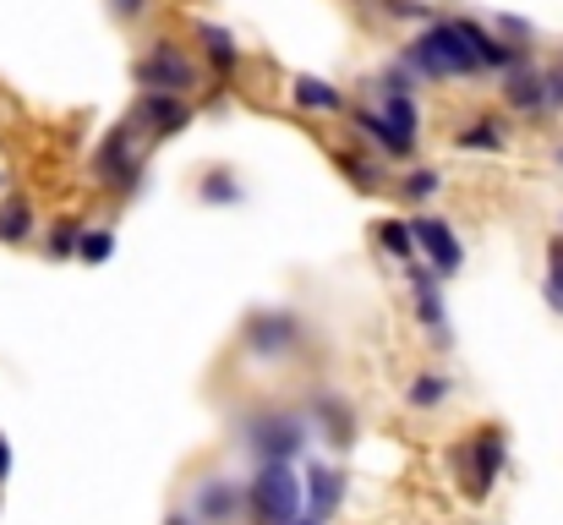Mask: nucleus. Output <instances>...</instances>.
<instances>
[{
  "label": "nucleus",
  "mask_w": 563,
  "mask_h": 525,
  "mask_svg": "<svg viewBox=\"0 0 563 525\" xmlns=\"http://www.w3.org/2000/svg\"><path fill=\"white\" fill-rule=\"evenodd\" d=\"M241 340H246L252 361H285V356H296V346H301V318L285 313V307L252 313L246 329H241Z\"/></svg>",
  "instance_id": "nucleus-8"
},
{
  "label": "nucleus",
  "mask_w": 563,
  "mask_h": 525,
  "mask_svg": "<svg viewBox=\"0 0 563 525\" xmlns=\"http://www.w3.org/2000/svg\"><path fill=\"white\" fill-rule=\"evenodd\" d=\"M542 94H548V110H563V61L542 72Z\"/></svg>",
  "instance_id": "nucleus-32"
},
{
  "label": "nucleus",
  "mask_w": 563,
  "mask_h": 525,
  "mask_svg": "<svg viewBox=\"0 0 563 525\" xmlns=\"http://www.w3.org/2000/svg\"><path fill=\"white\" fill-rule=\"evenodd\" d=\"M377 88H383V94H416V88H421V77H416V72H405V66L394 61V66L377 77Z\"/></svg>",
  "instance_id": "nucleus-29"
},
{
  "label": "nucleus",
  "mask_w": 563,
  "mask_h": 525,
  "mask_svg": "<svg viewBox=\"0 0 563 525\" xmlns=\"http://www.w3.org/2000/svg\"><path fill=\"white\" fill-rule=\"evenodd\" d=\"M104 6H110L115 22H143V17L154 11V0H104Z\"/></svg>",
  "instance_id": "nucleus-31"
},
{
  "label": "nucleus",
  "mask_w": 563,
  "mask_h": 525,
  "mask_svg": "<svg viewBox=\"0 0 563 525\" xmlns=\"http://www.w3.org/2000/svg\"><path fill=\"white\" fill-rule=\"evenodd\" d=\"M0 181H5V175H0Z\"/></svg>",
  "instance_id": "nucleus-36"
},
{
  "label": "nucleus",
  "mask_w": 563,
  "mask_h": 525,
  "mask_svg": "<svg viewBox=\"0 0 563 525\" xmlns=\"http://www.w3.org/2000/svg\"><path fill=\"white\" fill-rule=\"evenodd\" d=\"M334 160H340V171L351 175L362 192H373V186H383V181H388V171H383L377 160H362V154H334Z\"/></svg>",
  "instance_id": "nucleus-24"
},
{
  "label": "nucleus",
  "mask_w": 563,
  "mask_h": 525,
  "mask_svg": "<svg viewBox=\"0 0 563 525\" xmlns=\"http://www.w3.org/2000/svg\"><path fill=\"white\" fill-rule=\"evenodd\" d=\"M290 105H301V110H312V116H340V110H345V94H340L334 83H323V77L296 72V77H290Z\"/></svg>",
  "instance_id": "nucleus-16"
},
{
  "label": "nucleus",
  "mask_w": 563,
  "mask_h": 525,
  "mask_svg": "<svg viewBox=\"0 0 563 525\" xmlns=\"http://www.w3.org/2000/svg\"><path fill=\"white\" fill-rule=\"evenodd\" d=\"M438 186H443V175L432 171V165H421V171H405V181H399V197H410V203H427Z\"/></svg>",
  "instance_id": "nucleus-26"
},
{
  "label": "nucleus",
  "mask_w": 563,
  "mask_h": 525,
  "mask_svg": "<svg viewBox=\"0 0 563 525\" xmlns=\"http://www.w3.org/2000/svg\"><path fill=\"white\" fill-rule=\"evenodd\" d=\"M33 236V203L22 197V192H11L5 203H0V241L5 247H22Z\"/></svg>",
  "instance_id": "nucleus-20"
},
{
  "label": "nucleus",
  "mask_w": 563,
  "mask_h": 525,
  "mask_svg": "<svg viewBox=\"0 0 563 525\" xmlns=\"http://www.w3.org/2000/svg\"><path fill=\"white\" fill-rule=\"evenodd\" d=\"M197 197H202V203H241L246 186L235 181V171H208L202 175V186H197Z\"/></svg>",
  "instance_id": "nucleus-22"
},
{
  "label": "nucleus",
  "mask_w": 563,
  "mask_h": 525,
  "mask_svg": "<svg viewBox=\"0 0 563 525\" xmlns=\"http://www.w3.org/2000/svg\"><path fill=\"white\" fill-rule=\"evenodd\" d=\"M241 510H246V499H241V482H230V477H208L191 493V521L197 525H230Z\"/></svg>",
  "instance_id": "nucleus-12"
},
{
  "label": "nucleus",
  "mask_w": 563,
  "mask_h": 525,
  "mask_svg": "<svg viewBox=\"0 0 563 525\" xmlns=\"http://www.w3.org/2000/svg\"><path fill=\"white\" fill-rule=\"evenodd\" d=\"M246 499V515L263 525H290L301 515V477H296V460H263L257 477L241 488Z\"/></svg>",
  "instance_id": "nucleus-3"
},
{
  "label": "nucleus",
  "mask_w": 563,
  "mask_h": 525,
  "mask_svg": "<svg viewBox=\"0 0 563 525\" xmlns=\"http://www.w3.org/2000/svg\"><path fill=\"white\" fill-rule=\"evenodd\" d=\"M290 525H323V521H312V515H307V521H301V515H296V521H290Z\"/></svg>",
  "instance_id": "nucleus-35"
},
{
  "label": "nucleus",
  "mask_w": 563,
  "mask_h": 525,
  "mask_svg": "<svg viewBox=\"0 0 563 525\" xmlns=\"http://www.w3.org/2000/svg\"><path fill=\"white\" fill-rule=\"evenodd\" d=\"M126 121H132L143 138H176V132H187L191 105H187V94H154V88H143Z\"/></svg>",
  "instance_id": "nucleus-9"
},
{
  "label": "nucleus",
  "mask_w": 563,
  "mask_h": 525,
  "mask_svg": "<svg viewBox=\"0 0 563 525\" xmlns=\"http://www.w3.org/2000/svg\"><path fill=\"white\" fill-rule=\"evenodd\" d=\"M493 33H498L504 44H509V39H515V44H531V39H537V28H531L526 17H498V22H493Z\"/></svg>",
  "instance_id": "nucleus-30"
},
{
  "label": "nucleus",
  "mask_w": 563,
  "mask_h": 525,
  "mask_svg": "<svg viewBox=\"0 0 563 525\" xmlns=\"http://www.w3.org/2000/svg\"><path fill=\"white\" fill-rule=\"evenodd\" d=\"M345 493H351V477H345L340 466H329V460H312V466H307L301 504H307L312 521H334V515L345 510Z\"/></svg>",
  "instance_id": "nucleus-11"
},
{
  "label": "nucleus",
  "mask_w": 563,
  "mask_h": 525,
  "mask_svg": "<svg viewBox=\"0 0 563 525\" xmlns=\"http://www.w3.org/2000/svg\"><path fill=\"white\" fill-rule=\"evenodd\" d=\"M351 127L362 132V143H373L377 154H388V160H410V154H416V143L394 138V127H388L377 110H351Z\"/></svg>",
  "instance_id": "nucleus-18"
},
{
  "label": "nucleus",
  "mask_w": 563,
  "mask_h": 525,
  "mask_svg": "<svg viewBox=\"0 0 563 525\" xmlns=\"http://www.w3.org/2000/svg\"><path fill=\"white\" fill-rule=\"evenodd\" d=\"M504 455H509V433L498 427V422H487V427H476L449 460H454V471H460V488H465V499H487L493 488H498V471H504Z\"/></svg>",
  "instance_id": "nucleus-4"
},
{
  "label": "nucleus",
  "mask_w": 563,
  "mask_h": 525,
  "mask_svg": "<svg viewBox=\"0 0 563 525\" xmlns=\"http://www.w3.org/2000/svg\"><path fill=\"white\" fill-rule=\"evenodd\" d=\"M449 394H454V378H443V372H416L410 389H405V405H410V411H438Z\"/></svg>",
  "instance_id": "nucleus-19"
},
{
  "label": "nucleus",
  "mask_w": 563,
  "mask_h": 525,
  "mask_svg": "<svg viewBox=\"0 0 563 525\" xmlns=\"http://www.w3.org/2000/svg\"><path fill=\"white\" fill-rule=\"evenodd\" d=\"M377 241H383L399 263L416 258V241H410V225H405V219H383V225H377Z\"/></svg>",
  "instance_id": "nucleus-25"
},
{
  "label": "nucleus",
  "mask_w": 563,
  "mask_h": 525,
  "mask_svg": "<svg viewBox=\"0 0 563 525\" xmlns=\"http://www.w3.org/2000/svg\"><path fill=\"white\" fill-rule=\"evenodd\" d=\"M235 444L263 466V460H301L312 444V422L301 411H252L235 427Z\"/></svg>",
  "instance_id": "nucleus-2"
},
{
  "label": "nucleus",
  "mask_w": 563,
  "mask_h": 525,
  "mask_svg": "<svg viewBox=\"0 0 563 525\" xmlns=\"http://www.w3.org/2000/svg\"><path fill=\"white\" fill-rule=\"evenodd\" d=\"M5 477H11V444L0 438V482H5Z\"/></svg>",
  "instance_id": "nucleus-33"
},
{
  "label": "nucleus",
  "mask_w": 563,
  "mask_h": 525,
  "mask_svg": "<svg viewBox=\"0 0 563 525\" xmlns=\"http://www.w3.org/2000/svg\"><path fill=\"white\" fill-rule=\"evenodd\" d=\"M132 83H137V88H154V94H191V88L202 83V66L191 61L176 39H154V44L137 55Z\"/></svg>",
  "instance_id": "nucleus-6"
},
{
  "label": "nucleus",
  "mask_w": 563,
  "mask_h": 525,
  "mask_svg": "<svg viewBox=\"0 0 563 525\" xmlns=\"http://www.w3.org/2000/svg\"><path fill=\"white\" fill-rule=\"evenodd\" d=\"M399 66L416 72L421 83H454V77H482V61L471 55V44L460 39L454 17H432L405 50H399Z\"/></svg>",
  "instance_id": "nucleus-1"
},
{
  "label": "nucleus",
  "mask_w": 563,
  "mask_h": 525,
  "mask_svg": "<svg viewBox=\"0 0 563 525\" xmlns=\"http://www.w3.org/2000/svg\"><path fill=\"white\" fill-rule=\"evenodd\" d=\"M110 252H115V230H82L77 236V258L82 263H104Z\"/></svg>",
  "instance_id": "nucleus-27"
},
{
  "label": "nucleus",
  "mask_w": 563,
  "mask_h": 525,
  "mask_svg": "<svg viewBox=\"0 0 563 525\" xmlns=\"http://www.w3.org/2000/svg\"><path fill=\"white\" fill-rule=\"evenodd\" d=\"M405 225H410V241L421 247V263L438 280H454L465 269V247H460V236H454V225L443 214H410Z\"/></svg>",
  "instance_id": "nucleus-7"
},
{
  "label": "nucleus",
  "mask_w": 563,
  "mask_h": 525,
  "mask_svg": "<svg viewBox=\"0 0 563 525\" xmlns=\"http://www.w3.org/2000/svg\"><path fill=\"white\" fill-rule=\"evenodd\" d=\"M307 422H318V433H323L334 449H351V444H356V411H351V400H340V394H329V389H318V394L307 400Z\"/></svg>",
  "instance_id": "nucleus-14"
},
{
  "label": "nucleus",
  "mask_w": 563,
  "mask_h": 525,
  "mask_svg": "<svg viewBox=\"0 0 563 525\" xmlns=\"http://www.w3.org/2000/svg\"><path fill=\"white\" fill-rule=\"evenodd\" d=\"M93 181L110 186V192H121V197L143 192V132L132 121H121L115 132H104V143L93 154Z\"/></svg>",
  "instance_id": "nucleus-5"
},
{
  "label": "nucleus",
  "mask_w": 563,
  "mask_h": 525,
  "mask_svg": "<svg viewBox=\"0 0 563 525\" xmlns=\"http://www.w3.org/2000/svg\"><path fill=\"white\" fill-rule=\"evenodd\" d=\"M165 525H197V521H191V515H170V521H165Z\"/></svg>",
  "instance_id": "nucleus-34"
},
{
  "label": "nucleus",
  "mask_w": 563,
  "mask_h": 525,
  "mask_svg": "<svg viewBox=\"0 0 563 525\" xmlns=\"http://www.w3.org/2000/svg\"><path fill=\"white\" fill-rule=\"evenodd\" d=\"M197 50H202V66L213 72V77H235L241 66H246V50L235 44V33L230 28H219V22H202L197 17Z\"/></svg>",
  "instance_id": "nucleus-15"
},
{
  "label": "nucleus",
  "mask_w": 563,
  "mask_h": 525,
  "mask_svg": "<svg viewBox=\"0 0 563 525\" xmlns=\"http://www.w3.org/2000/svg\"><path fill=\"white\" fill-rule=\"evenodd\" d=\"M454 149H460V154H504V149H509V121L482 116V121H471V127L454 132Z\"/></svg>",
  "instance_id": "nucleus-17"
},
{
  "label": "nucleus",
  "mask_w": 563,
  "mask_h": 525,
  "mask_svg": "<svg viewBox=\"0 0 563 525\" xmlns=\"http://www.w3.org/2000/svg\"><path fill=\"white\" fill-rule=\"evenodd\" d=\"M504 105H509L515 116H548V94H542V66H537V55L504 66Z\"/></svg>",
  "instance_id": "nucleus-13"
},
{
  "label": "nucleus",
  "mask_w": 563,
  "mask_h": 525,
  "mask_svg": "<svg viewBox=\"0 0 563 525\" xmlns=\"http://www.w3.org/2000/svg\"><path fill=\"white\" fill-rule=\"evenodd\" d=\"M77 236H82V225H77V219H60V225L49 230V241H44V247H49V258H55V263H66V258L77 252Z\"/></svg>",
  "instance_id": "nucleus-28"
},
{
  "label": "nucleus",
  "mask_w": 563,
  "mask_h": 525,
  "mask_svg": "<svg viewBox=\"0 0 563 525\" xmlns=\"http://www.w3.org/2000/svg\"><path fill=\"white\" fill-rule=\"evenodd\" d=\"M542 296H548V307L563 318V236L548 241V280H542Z\"/></svg>",
  "instance_id": "nucleus-23"
},
{
  "label": "nucleus",
  "mask_w": 563,
  "mask_h": 525,
  "mask_svg": "<svg viewBox=\"0 0 563 525\" xmlns=\"http://www.w3.org/2000/svg\"><path fill=\"white\" fill-rule=\"evenodd\" d=\"M377 116H383V121L394 127V138L416 143V132H421V116H416V99H410V94H383Z\"/></svg>",
  "instance_id": "nucleus-21"
},
{
  "label": "nucleus",
  "mask_w": 563,
  "mask_h": 525,
  "mask_svg": "<svg viewBox=\"0 0 563 525\" xmlns=\"http://www.w3.org/2000/svg\"><path fill=\"white\" fill-rule=\"evenodd\" d=\"M405 280H410V296H416V324L432 335V346L449 350L454 346V335H449V318H443V280L432 274V269H421L416 258H405Z\"/></svg>",
  "instance_id": "nucleus-10"
}]
</instances>
